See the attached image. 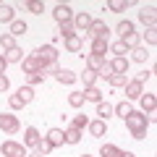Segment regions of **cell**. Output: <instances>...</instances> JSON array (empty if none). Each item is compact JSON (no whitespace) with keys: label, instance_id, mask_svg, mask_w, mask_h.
Wrapping results in <instances>:
<instances>
[{"label":"cell","instance_id":"b9f144b4","mask_svg":"<svg viewBox=\"0 0 157 157\" xmlns=\"http://www.w3.org/2000/svg\"><path fill=\"white\" fill-rule=\"evenodd\" d=\"M66 47H68L71 52H78V50H81V39H78V37H71V39H66Z\"/></svg>","mask_w":157,"mask_h":157},{"label":"cell","instance_id":"8d00e7d4","mask_svg":"<svg viewBox=\"0 0 157 157\" xmlns=\"http://www.w3.org/2000/svg\"><path fill=\"white\" fill-rule=\"evenodd\" d=\"M131 52H134L131 58H134L136 63H144V60H147V55H149V52H147V47H134Z\"/></svg>","mask_w":157,"mask_h":157},{"label":"cell","instance_id":"44dd1931","mask_svg":"<svg viewBox=\"0 0 157 157\" xmlns=\"http://www.w3.org/2000/svg\"><path fill=\"white\" fill-rule=\"evenodd\" d=\"M45 78H47V73H45V71L29 73V76H26V81H29V84H26V86H39V84H45Z\"/></svg>","mask_w":157,"mask_h":157},{"label":"cell","instance_id":"5b68a950","mask_svg":"<svg viewBox=\"0 0 157 157\" xmlns=\"http://www.w3.org/2000/svg\"><path fill=\"white\" fill-rule=\"evenodd\" d=\"M52 16H55L58 24H68V21H73V11L66 6V3H58L55 11H52Z\"/></svg>","mask_w":157,"mask_h":157},{"label":"cell","instance_id":"9c48e42d","mask_svg":"<svg viewBox=\"0 0 157 157\" xmlns=\"http://www.w3.org/2000/svg\"><path fill=\"white\" fill-rule=\"evenodd\" d=\"M139 18H141V24H144L147 29H152V26H155V18H157L155 6H149V8H144V11H139Z\"/></svg>","mask_w":157,"mask_h":157},{"label":"cell","instance_id":"ba28073f","mask_svg":"<svg viewBox=\"0 0 157 157\" xmlns=\"http://www.w3.org/2000/svg\"><path fill=\"white\" fill-rule=\"evenodd\" d=\"M110 50V42H107L105 37H97V39H92V55H102L105 58V52Z\"/></svg>","mask_w":157,"mask_h":157},{"label":"cell","instance_id":"7dc6e473","mask_svg":"<svg viewBox=\"0 0 157 157\" xmlns=\"http://www.w3.org/2000/svg\"><path fill=\"white\" fill-rule=\"evenodd\" d=\"M6 66H8V63H6V58H3V55H0V73H3V71H6Z\"/></svg>","mask_w":157,"mask_h":157},{"label":"cell","instance_id":"d6986e66","mask_svg":"<svg viewBox=\"0 0 157 157\" xmlns=\"http://www.w3.org/2000/svg\"><path fill=\"white\" fill-rule=\"evenodd\" d=\"M128 6H134V0H110V3H107V11L121 13V11H126Z\"/></svg>","mask_w":157,"mask_h":157},{"label":"cell","instance_id":"7a4b0ae2","mask_svg":"<svg viewBox=\"0 0 157 157\" xmlns=\"http://www.w3.org/2000/svg\"><path fill=\"white\" fill-rule=\"evenodd\" d=\"M126 126H128V131H131L134 139H144V136H147V115H144V113L131 110L128 115H126Z\"/></svg>","mask_w":157,"mask_h":157},{"label":"cell","instance_id":"ab89813d","mask_svg":"<svg viewBox=\"0 0 157 157\" xmlns=\"http://www.w3.org/2000/svg\"><path fill=\"white\" fill-rule=\"evenodd\" d=\"M81 81H84V86H94L97 73H94V71H84V73H81Z\"/></svg>","mask_w":157,"mask_h":157},{"label":"cell","instance_id":"681fc988","mask_svg":"<svg viewBox=\"0 0 157 157\" xmlns=\"http://www.w3.org/2000/svg\"><path fill=\"white\" fill-rule=\"evenodd\" d=\"M32 157H45V155H39V152H34V155H32Z\"/></svg>","mask_w":157,"mask_h":157},{"label":"cell","instance_id":"d6a6232c","mask_svg":"<svg viewBox=\"0 0 157 157\" xmlns=\"http://www.w3.org/2000/svg\"><path fill=\"white\" fill-rule=\"evenodd\" d=\"M118 152H121V149H118L115 144H102L100 155H102V157H118Z\"/></svg>","mask_w":157,"mask_h":157},{"label":"cell","instance_id":"3957f363","mask_svg":"<svg viewBox=\"0 0 157 157\" xmlns=\"http://www.w3.org/2000/svg\"><path fill=\"white\" fill-rule=\"evenodd\" d=\"M0 128L6 131V134H16L21 126H18V118L11 115V113H0Z\"/></svg>","mask_w":157,"mask_h":157},{"label":"cell","instance_id":"8992f818","mask_svg":"<svg viewBox=\"0 0 157 157\" xmlns=\"http://www.w3.org/2000/svg\"><path fill=\"white\" fill-rule=\"evenodd\" d=\"M86 37H92V39H97V37H105L107 39V34H110V32H107V24L105 21H92V26L89 29H86Z\"/></svg>","mask_w":157,"mask_h":157},{"label":"cell","instance_id":"f6af8a7d","mask_svg":"<svg viewBox=\"0 0 157 157\" xmlns=\"http://www.w3.org/2000/svg\"><path fill=\"white\" fill-rule=\"evenodd\" d=\"M97 76H102V78H110V76H113V68H110V63H105V66L100 68V73H97Z\"/></svg>","mask_w":157,"mask_h":157},{"label":"cell","instance_id":"e575fe53","mask_svg":"<svg viewBox=\"0 0 157 157\" xmlns=\"http://www.w3.org/2000/svg\"><path fill=\"white\" fill-rule=\"evenodd\" d=\"M68 105H71V107H81V105H84V94H81V92L68 94Z\"/></svg>","mask_w":157,"mask_h":157},{"label":"cell","instance_id":"8fae6325","mask_svg":"<svg viewBox=\"0 0 157 157\" xmlns=\"http://www.w3.org/2000/svg\"><path fill=\"white\" fill-rule=\"evenodd\" d=\"M105 66V58L102 55H86V71H94V73H100V68Z\"/></svg>","mask_w":157,"mask_h":157},{"label":"cell","instance_id":"5bb4252c","mask_svg":"<svg viewBox=\"0 0 157 157\" xmlns=\"http://www.w3.org/2000/svg\"><path fill=\"white\" fill-rule=\"evenodd\" d=\"M139 100H141V110H144V115L155 113V107H157V97L155 94H141Z\"/></svg>","mask_w":157,"mask_h":157},{"label":"cell","instance_id":"bcb514c9","mask_svg":"<svg viewBox=\"0 0 157 157\" xmlns=\"http://www.w3.org/2000/svg\"><path fill=\"white\" fill-rule=\"evenodd\" d=\"M6 89H8V76L0 73V92H6Z\"/></svg>","mask_w":157,"mask_h":157},{"label":"cell","instance_id":"f35d334b","mask_svg":"<svg viewBox=\"0 0 157 157\" xmlns=\"http://www.w3.org/2000/svg\"><path fill=\"white\" fill-rule=\"evenodd\" d=\"M110 50L115 52V58H126V52H128L123 42H113V45H110Z\"/></svg>","mask_w":157,"mask_h":157},{"label":"cell","instance_id":"277c9868","mask_svg":"<svg viewBox=\"0 0 157 157\" xmlns=\"http://www.w3.org/2000/svg\"><path fill=\"white\" fill-rule=\"evenodd\" d=\"M0 152L6 157H26V149H24V144H18V141H3Z\"/></svg>","mask_w":157,"mask_h":157},{"label":"cell","instance_id":"52a82bcc","mask_svg":"<svg viewBox=\"0 0 157 157\" xmlns=\"http://www.w3.org/2000/svg\"><path fill=\"white\" fill-rule=\"evenodd\" d=\"M144 94V86H141V81H128V84H126V97H128V100H139V97Z\"/></svg>","mask_w":157,"mask_h":157},{"label":"cell","instance_id":"1f68e13d","mask_svg":"<svg viewBox=\"0 0 157 157\" xmlns=\"http://www.w3.org/2000/svg\"><path fill=\"white\" fill-rule=\"evenodd\" d=\"M97 115H102V121L110 118L113 115V105H107V102H97Z\"/></svg>","mask_w":157,"mask_h":157},{"label":"cell","instance_id":"30bf717a","mask_svg":"<svg viewBox=\"0 0 157 157\" xmlns=\"http://www.w3.org/2000/svg\"><path fill=\"white\" fill-rule=\"evenodd\" d=\"M13 21H16V11H13V6L3 3V6H0V24H13Z\"/></svg>","mask_w":157,"mask_h":157},{"label":"cell","instance_id":"74e56055","mask_svg":"<svg viewBox=\"0 0 157 157\" xmlns=\"http://www.w3.org/2000/svg\"><path fill=\"white\" fill-rule=\"evenodd\" d=\"M37 152H39V155H50V152H52V144H50V141H47V139H39V144H37Z\"/></svg>","mask_w":157,"mask_h":157},{"label":"cell","instance_id":"ac0fdd59","mask_svg":"<svg viewBox=\"0 0 157 157\" xmlns=\"http://www.w3.org/2000/svg\"><path fill=\"white\" fill-rule=\"evenodd\" d=\"M81 94H84V102H102V92L97 86H86Z\"/></svg>","mask_w":157,"mask_h":157},{"label":"cell","instance_id":"7402d4cb","mask_svg":"<svg viewBox=\"0 0 157 157\" xmlns=\"http://www.w3.org/2000/svg\"><path fill=\"white\" fill-rule=\"evenodd\" d=\"M121 42L126 45V50H134V47H139V34L131 32V34H126V37H121Z\"/></svg>","mask_w":157,"mask_h":157},{"label":"cell","instance_id":"484cf974","mask_svg":"<svg viewBox=\"0 0 157 157\" xmlns=\"http://www.w3.org/2000/svg\"><path fill=\"white\" fill-rule=\"evenodd\" d=\"M86 128L92 131V136H102V134H105V128H107V126H105V121H92V123L86 126Z\"/></svg>","mask_w":157,"mask_h":157},{"label":"cell","instance_id":"ee69618b","mask_svg":"<svg viewBox=\"0 0 157 157\" xmlns=\"http://www.w3.org/2000/svg\"><path fill=\"white\" fill-rule=\"evenodd\" d=\"M8 105H11L13 110H18V107H24V102L18 100V94H11V97H8Z\"/></svg>","mask_w":157,"mask_h":157},{"label":"cell","instance_id":"f907efd6","mask_svg":"<svg viewBox=\"0 0 157 157\" xmlns=\"http://www.w3.org/2000/svg\"><path fill=\"white\" fill-rule=\"evenodd\" d=\"M81 157H89V155H81Z\"/></svg>","mask_w":157,"mask_h":157},{"label":"cell","instance_id":"2e32d148","mask_svg":"<svg viewBox=\"0 0 157 157\" xmlns=\"http://www.w3.org/2000/svg\"><path fill=\"white\" fill-rule=\"evenodd\" d=\"M55 78L60 81V84H73L78 76H76L73 71H68V68H58V71H55Z\"/></svg>","mask_w":157,"mask_h":157},{"label":"cell","instance_id":"83f0119b","mask_svg":"<svg viewBox=\"0 0 157 157\" xmlns=\"http://www.w3.org/2000/svg\"><path fill=\"white\" fill-rule=\"evenodd\" d=\"M107 81H110V86H126L128 84V76H126V73H113Z\"/></svg>","mask_w":157,"mask_h":157},{"label":"cell","instance_id":"d4e9b609","mask_svg":"<svg viewBox=\"0 0 157 157\" xmlns=\"http://www.w3.org/2000/svg\"><path fill=\"white\" fill-rule=\"evenodd\" d=\"M3 58H6V63H21L24 60V52L18 50V47H13V50H8Z\"/></svg>","mask_w":157,"mask_h":157},{"label":"cell","instance_id":"603a6c76","mask_svg":"<svg viewBox=\"0 0 157 157\" xmlns=\"http://www.w3.org/2000/svg\"><path fill=\"white\" fill-rule=\"evenodd\" d=\"M110 68H113V73H126L128 71V60H126V58H115V60L110 63Z\"/></svg>","mask_w":157,"mask_h":157},{"label":"cell","instance_id":"60d3db41","mask_svg":"<svg viewBox=\"0 0 157 157\" xmlns=\"http://www.w3.org/2000/svg\"><path fill=\"white\" fill-rule=\"evenodd\" d=\"M134 32V24L131 21H121L118 24V34H121V37H126V34H131Z\"/></svg>","mask_w":157,"mask_h":157},{"label":"cell","instance_id":"e0dca14e","mask_svg":"<svg viewBox=\"0 0 157 157\" xmlns=\"http://www.w3.org/2000/svg\"><path fill=\"white\" fill-rule=\"evenodd\" d=\"M45 139L50 141V144H52V149H55V147H60L63 141H66V136H63V131H60V128H50Z\"/></svg>","mask_w":157,"mask_h":157},{"label":"cell","instance_id":"cb8c5ba5","mask_svg":"<svg viewBox=\"0 0 157 157\" xmlns=\"http://www.w3.org/2000/svg\"><path fill=\"white\" fill-rule=\"evenodd\" d=\"M16 94H18V100H21L24 105H29V102L34 100V89H32V86H21V89H18Z\"/></svg>","mask_w":157,"mask_h":157},{"label":"cell","instance_id":"6da1fadb","mask_svg":"<svg viewBox=\"0 0 157 157\" xmlns=\"http://www.w3.org/2000/svg\"><path fill=\"white\" fill-rule=\"evenodd\" d=\"M34 58H37V63L42 66V71H50V73H55L58 71V50L52 45H45V47H37L34 50Z\"/></svg>","mask_w":157,"mask_h":157},{"label":"cell","instance_id":"ffe728a7","mask_svg":"<svg viewBox=\"0 0 157 157\" xmlns=\"http://www.w3.org/2000/svg\"><path fill=\"white\" fill-rule=\"evenodd\" d=\"M63 136H66V144H78V141H81V131L73 128V126H68V128L63 131Z\"/></svg>","mask_w":157,"mask_h":157},{"label":"cell","instance_id":"4fadbf2b","mask_svg":"<svg viewBox=\"0 0 157 157\" xmlns=\"http://www.w3.org/2000/svg\"><path fill=\"white\" fill-rule=\"evenodd\" d=\"M21 68H24V73H26V76H29V73H37V71H42V66L37 63V58H34V55L24 58V60H21Z\"/></svg>","mask_w":157,"mask_h":157},{"label":"cell","instance_id":"7c38bea8","mask_svg":"<svg viewBox=\"0 0 157 157\" xmlns=\"http://www.w3.org/2000/svg\"><path fill=\"white\" fill-rule=\"evenodd\" d=\"M39 139H42V136H39V131L34 128V126H29V128L24 131V144H26V147H37Z\"/></svg>","mask_w":157,"mask_h":157},{"label":"cell","instance_id":"f546056e","mask_svg":"<svg viewBox=\"0 0 157 157\" xmlns=\"http://www.w3.org/2000/svg\"><path fill=\"white\" fill-rule=\"evenodd\" d=\"M60 37H66V39L76 37V26H73V21H68V24H60Z\"/></svg>","mask_w":157,"mask_h":157},{"label":"cell","instance_id":"7bdbcfd3","mask_svg":"<svg viewBox=\"0 0 157 157\" xmlns=\"http://www.w3.org/2000/svg\"><path fill=\"white\" fill-rule=\"evenodd\" d=\"M144 39H147V45H155V42H157V26H152V29H147V34H144Z\"/></svg>","mask_w":157,"mask_h":157},{"label":"cell","instance_id":"4dcf8cb0","mask_svg":"<svg viewBox=\"0 0 157 157\" xmlns=\"http://www.w3.org/2000/svg\"><path fill=\"white\" fill-rule=\"evenodd\" d=\"M71 126L81 131V128H86V126H89V118H86V115H73V118H71Z\"/></svg>","mask_w":157,"mask_h":157},{"label":"cell","instance_id":"f1b7e54d","mask_svg":"<svg viewBox=\"0 0 157 157\" xmlns=\"http://www.w3.org/2000/svg\"><path fill=\"white\" fill-rule=\"evenodd\" d=\"M131 110H134V107H131L128 102H118V105L113 107V113H118V118H123V121H126V115H128Z\"/></svg>","mask_w":157,"mask_h":157},{"label":"cell","instance_id":"9a60e30c","mask_svg":"<svg viewBox=\"0 0 157 157\" xmlns=\"http://www.w3.org/2000/svg\"><path fill=\"white\" fill-rule=\"evenodd\" d=\"M92 21H94V18H92L89 13H78V16H73V26L81 29V32H86V29L92 26Z\"/></svg>","mask_w":157,"mask_h":157},{"label":"cell","instance_id":"836d02e7","mask_svg":"<svg viewBox=\"0 0 157 157\" xmlns=\"http://www.w3.org/2000/svg\"><path fill=\"white\" fill-rule=\"evenodd\" d=\"M26 11H29V13H34V16H39V13L45 11V6H42L39 0H29V3H26Z\"/></svg>","mask_w":157,"mask_h":157},{"label":"cell","instance_id":"d590c367","mask_svg":"<svg viewBox=\"0 0 157 157\" xmlns=\"http://www.w3.org/2000/svg\"><path fill=\"white\" fill-rule=\"evenodd\" d=\"M11 34H13V37L26 34V24H24V21H13V24H11Z\"/></svg>","mask_w":157,"mask_h":157},{"label":"cell","instance_id":"c3c4849f","mask_svg":"<svg viewBox=\"0 0 157 157\" xmlns=\"http://www.w3.org/2000/svg\"><path fill=\"white\" fill-rule=\"evenodd\" d=\"M118 157H134V152H118Z\"/></svg>","mask_w":157,"mask_h":157},{"label":"cell","instance_id":"4316f807","mask_svg":"<svg viewBox=\"0 0 157 157\" xmlns=\"http://www.w3.org/2000/svg\"><path fill=\"white\" fill-rule=\"evenodd\" d=\"M0 47H3V50H13V47H16V37H13V34H3V37H0Z\"/></svg>","mask_w":157,"mask_h":157}]
</instances>
